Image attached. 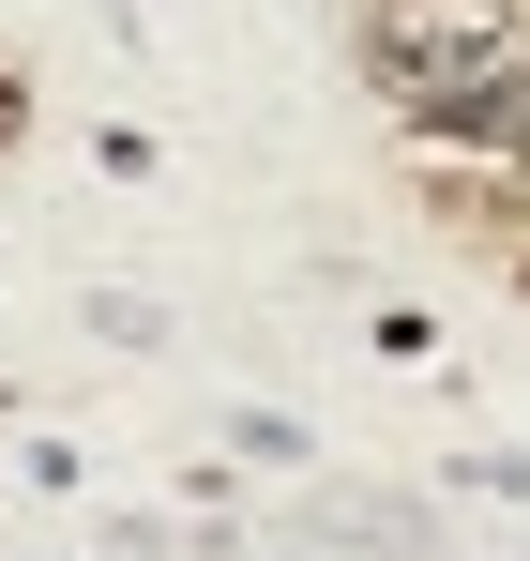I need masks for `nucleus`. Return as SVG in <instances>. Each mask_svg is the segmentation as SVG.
<instances>
[{"mask_svg": "<svg viewBox=\"0 0 530 561\" xmlns=\"http://www.w3.org/2000/svg\"><path fill=\"white\" fill-rule=\"evenodd\" d=\"M516 61H530V15H516V0H379V15H364V92L394 106L410 137L454 122L470 92H500Z\"/></svg>", "mask_w": 530, "mask_h": 561, "instance_id": "f257e3e1", "label": "nucleus"}, {"mask_svg": "<svg viewBox=\"0 0 530 561\" xmlns=\"http://www.w3.org/2000/svg\"><path fill=\"white\" fill-rule=\"evenodd\" d=\"M15 122H31V92H15V77H0V152H15Z\"/></svg>", "mask_w": 530, "mask_h": 561, "instance_id": "f03ea898", "label": "nucleus"}, {"mask_svg": "<svg viewBox=\"0 0 530 561\" xmlns=\"http://www.w3.org/2000/svg\"><path fill=\"white\" fill-rule=\"evenodd\" d=\"M516 288H530V213H516Z\"/></svg>", "mask_w": 530, "mask_h": 561, "instance_id": "7ed1b4c3", "label": "nucleus"}]
</instances>
